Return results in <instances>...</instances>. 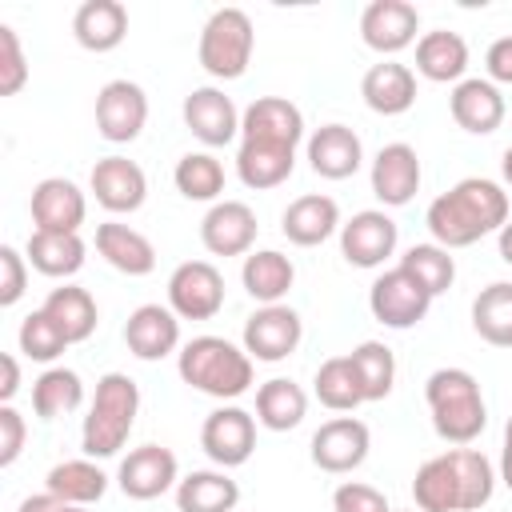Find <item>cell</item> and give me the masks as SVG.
Instances as JSON below:
<instances>
[{"instance_id":"obj_8","label":"cell","mask_w":512,"mask_h":512,"mask_svg":"<svg viewBox=\"0 0 512 512\" xmlns=\"http://www.w3.org/2000/svg\"><path fill=\"white\" fill-rule=\"evenodd\" d=\"M368 444H372V432H368L364 420L336 416V420H328V424L316 428V436H312V460L324 472H352L356 464H364Z\"/></svg>"},{"instance_id":"obj_10","label":"cell","mask_w":512,"mask_h":512,"mask_svg":"<svg viewBox=\"0 0 512 512\" xmlns=\"http://www.w3.org/2000/svg\"><path fill=\"white\" fill-rule=\"evenodd\" d=\"M116 480H120L124 496H132V500H156V496H164V492L176 484V456H172V448H164V444L132 448V452L120 460Z\"/></svg>"},{"instance_id":"obj_51","label":"cell","mask_w":512,"mask_h":512,"mask_svg":"<svg viewBox=\"0 0 512 512\" xmlns=\"http://www.w3.org/2000/svg\"><path fill=\"white\" fill-rule=\"evenodd\" d=\"M492 80H512V36H500L488 44V56H484Z\"/></svg>"},{"instance_id":"obj_2","label":"cell","mask_w":512,"mask_h":512,"mask_svg":"<svg viewBox=\"0 0 512 512\" xmlns=\"http://www.w3.org/2000/svg\"><path fill=\"white\" fill-rule=\"evenodd\" d=\"M136 408H140L136 380L124 372H104L96 380V396H92V408L84 416V452L88 456H112L128 440Z\"/></svg>"},{"instance_id":"obj_30","label":"cell","mask_w":512,"mask_h":512,"mask_svg":"<svg viewBox=\"0 0 512 512\" xmlns=\"http://www.w3.org/2000/svg\"><path fill=\"white\" fill-rule=\"evenodd\" d=\"M304 412H308V396H304V388L296 380L276 376V380L260 384V392H256V416H260L264 428L288 432V428H296L304 420Z\"/></svg>"},{"instance_id":"obj_33","label":"cell","mask_w":512,"mask_h":512,"mask_svg":"<svg viewBox=\"0 0 512 512\" xmlns=\"http://www.w3.org/2000/svg\"><path fill=\"white\" fill-rule=\"evenodd\" d=\"M292 164H296V152H292V148L240 140L236 168H240V180H244L248 188H276L280 180L292 176Z\"/></svg>"},{"instance_id":"obj_18","label":"cell","mask_w":512,"mask_h":512,"mask_svg":"<svg viewBox=\"0 0 512 512\" xmlns=\"http://www.w3.org/2000/svg\"><path fill=\"white\" fill-rule=\"evenodd\" d=\"M420 188V160L412 152V144L396 140V144H384L372 160V192L384 200V204H408Z\"/></svg>"},{"instance_id":"obj_11","label":"cell","mask_w":512,"mask_h":512,"mask_svg":"<svg viewBox=\"0 0 512 512\" xmlns=\"http://www.w3.org/2000/svg\"><path fill=\"white\" fill-rule=\"evenodd\" d=\"M396 248V220L376 212V208H364L356 212L344 228H340V252L348 264L356 268H376L384 264V256H392Z\"/></svg>"},{"instance_id":"obj_37","label":"cell","mask_w":512,"mask_h":512,"mask_svg":"<svg viewBox=\"0 0 512 512\" xmlns=\"http://www.w3.org/2000/svg\"><path fill=\"white\" fill-rule=\"evenodd\" d=\"M108 488V476L88 460H64L48 472V492L64 504H92Z\"/></svg>"},{"instance_id":"obj_48","label":"cell","mask_w":512,"mask_h":512,"mask_svg":"<svg viewBox=\"0 0 512 512\" xmlns=\"http://www.w3.org/2000/svg\"><path fill=\"white\" fill-rule=\"evenodd\" d=\"M332 508L336 512H392L384 492L372 488V484H360V480H348L332 492Z\"/></svg>"},{"instance_id":"obj_58","label":"cell","mask_w":512,"mask_h":512,"mask_svg":"<svg viewBox=\"0 0 512 512\" xmlns=\"http://www.w3.org/2000/svg\"><path fill=\"white\" fill-rule=\"evenodd\" d=\"M60 512H84L80 504H60Z\"/></svg>"},{"instance_id":"obj_23","label":"cell","mask_w":512,"mask_h":512,"mask_svg":"<svg viewBox=\"0 0 512 512\" xmlns=\"http://www.w3.org/2000/svg\"><path fill=\"white\" fill-rule=\"evenodd\" d=\"M96 252L112 264V268H120V272H128V276H148L152 268H156V248H152V240L144 236V232H136V228H128V224H100L96 228Z\"/></svg>"},{"instance_id":"obj_3","label":"cell","mask_w":512,"mask_h":512,"mask_svg":"<svg viewBox=\"0 0 512 512\" xmlns=\"http://www.w3.org/2000/svg\"><path fill=\"white\" fill-rule=\"evenodd\" d=\"M252 16L244 8H216L200 32V64L216 80H236L252 56Z\"/></svg>"},{"instance_id":"obj_35","label":"cell","mask_w":512,"mask_h":512,"mask_svg":"<svg viewBox=\"0 0 512 512\" xmlns=\"http://www.w3.org/2000/svg\"><path fill=\"white\" fill-rule=\"evenodd\" d=\"M28 256L32 268L44 276H72L84 264V240L76 232H32Z\"/></svg>"},{"instance_id":"obj_6","label":"cell","mask_w":512,"mask_h":512,"mask_svg":"<svg viewBox=\"0 0 512 512\" xmlns=\"http://www.w3.org/2000/svg\"><path fill=\"white\" fill-rule=\"evenodd\" d=\"M148 120V96L136 80H108L96 96V128L112 144H128L140 136Z\"/></svg>"},{"instance_id":"obj_54","label":"cell","mask_w":512,"mask_h":512,"mask_svg":"<svg viewBox=\"0 0 512 512\" xmlns=\"http://www.w3.org/2000/svg\"><path fill=\"white\" fill-rule=\"evenodd\" d=\"M500 256H504V260L512 264V220H508V224L500 228Z\"/></svg>"},{"instance_id":"obj_22","label":"cell","mask_w":512,"mask_h":512,"mask_svg":"<svg viewBox=\"0 0 512 512\" xmlns=\"http://www.w3.org/2000/svg\"><path fill=\"white\" fill-rule=\"evenodd\" d=\"M340 224V208L332 196L324 192H308V196H296L288 208H284V236L300 248H312V244H324Z\"/></svg>"},{"instance_id":"obj_1","label":"cell","mask_w":512,"mask_h":512,"mask_svg":"<svg viewBox=\"0 0 512 512\" xmlns=\"http://www.w3.org/2000/svg\"><path fill=\"white\" fill-rule=\"evenodd\" d=\"M176 368H180L184 384H192L208 396H220V400H232V396L248 392V384H252V356L240 352L236 344H228L224 336L188 340Z\"/></svg>"},{"instance_id":"obj_40","label":"cell","mask_w":512,"mask_h":512,"mask_svg":"<svg viewBox=\"0 0 512 512\" xmlns=\"http://www.w3.org/2000/svg\"><path fill=\"white\" fill-rule=\"evenodd\" d=\"M84 400V384L72 368H48L36 384H32V408L40 420H56L64 412H72Z\"/></svg>"},{"instance_id":"obj_9","label":"cell","mask_w":512,"mask_h":512,"mask_svg":"<svg viewBox=\"0 0 512 512\" xmlns=\"http://www.w3.org/2000/svg\"><path fill=\"white\" fill-rule=\"evenodd\" d=\"M240 132L244 140H256V144H276V148H292L300 144L304 136V116L292 100L284 96H260L244 108L240 116Z\"/></svg>"},{"instance_id":"obj_19","label":"cell","mask_w":512,"mask_h":512,"mask_svg":"<svg viewBox=\"0 0 512 512\" xmlns=\"http://www.w3.org/2000/svg\"><path fill=\"white\" fill-rule=\"evenodd\" d=\"M176 340H180V320H176V312H168L160 304H140L124 324V344L140 360L168 356L176 348Z\"/></svg>"},{"instance_id":"obj_49","label":"cell","mask_w":512,"mask_h":512,"mask_svg":"<svg viewBox=\"0 0 512 512\" xmlns=\"http://www.w3.org/2000/svg\"><path fill=\"white\" fill-rule=\"evenodd\" d=\"M28 272H24V256L12 244H0V304H16L24 296Z\"/></svg>"},{"instance_id":"obj_29","label":"cell","mask_w":512,"mask_h":512,"mask_svg":"<svg viewBox=\"0 0 512 512\" xmlns=\"http://www.w3.org/2000/svg\"><path fill=\"white\" fill-rule=\"evenodd\" d=\"M240 280H244V288H248V296H252V300L276 304V300H280V296L292 288V280H296V268H292V260H288L284 252H272V248H264V252H252V256H244Z\"/></svg>"},{"instance_id":"obj_27","label":"cell","mask_w":512,"mask_h":512,"mask_svg":"<svg viewBox=\"0 0 512 512\" xmlns=\"http://www.w3.org/2000/svg\"><path fill=\"white\" fill-rule=\"evenodd\" d=\"M416 68L428 80H456L468 68V44H464V36L452 32V28L424 32L420 44H416Z\"/></svg>"},{"instance_id":"obj_55","label":"cell","mask_w":512,"mask_h":512,"mask_svg":"<svg viewBox=\"0 0 512 512\" xmlns=\"http://www.w3.org/2000/svg\"><path fill=\"white\" fill-rule=\"evenodd\" d=\"M500 476L512 488V444H504V452H500Z\"/></svg>"},{"instance_id":"obj_24","label":"cell","mask_w":512,"mask_h":512,"mask_svg":"<svg viewBox=\"0 0 512 512\" xmlns=\"http://www.w3.org/2000/svg\"><path fill=\"white\" fill-rule=\"evenodd\" d=\"M72 32L84 48L92 52H108L124 40L128 32V8L120 0H84L72 16Z\"/></svg>"},{"instance_id":"obj_46","label":"cell","mask_w":512,"mask_h":512,"mask_svg":"<svg viewBox=\"0 0 512 512\" xmlns=\"http://www.w3.org/2000/svg\"><path fill=\"white\" fill-rule=\"evenodd\" d=\"M28 80V60L12 24H0V96H16Z\"/></svg>"},{"instance_id":"obj_21","label":"cell","mask_w":512,"mask_h":512,"mask_svg":"<svg viewBox=\"0 0 512 512\" xmlns=\"http://www.w3.org/2000/svg\"><path fill=\"white\" fill-rule=\"evenodd\" d=\"M308 160H312L316 176H324V180H348L360 168L364 148H360V136L348 124H324L308 140Z\"/></svg>"},{"instance_id":"obj_26","label":"cell","mask_w":512,"mask_h":512,"mask_svg":"<svg viewBox=\"0 0 512 512\" xmlns=\"http://www.w3.org/2000/svg\"><path fill=\"white\" fill-rule=\"evenodd\" d=\"M240 500V488L224 472H188L176 484V508L180 512H232Z\"/></svg>"},{"instance_id":"obj_44","label":"cell","mask_w":512,"mask_h":512,"mask_svg":"<svg viewBox=\"0 0 512 512\" xmlns=\"http://www.w3.org/2000/svg\"><path fill=\"white\" fill-rule=\"evenodd\" d=\"M176 188L188 200H216L224 192V168L208 152H188L176 164Z\"/></svg>"},{"instance_id":"obj_14","label":"cell","mask_w":512,"mask_h":512,"mask_svg":"<svg viewBox=\"0 0 512 512\" xmlns=\"http://www.w3.org/2000/svg\"><path fill=\"white\" fill-rule=\"evenodd\" d=\"M200 240L212 256H240L256 240V212L244 200H220L200 224Z\"/></svg>"},{"instance_id":"obj_43","label":"cell","mask_w":512,"mask_h":512,"mask_svg":"<svg viewBox=\"0 0 512 512\" xmlns=\"http://www.w3.org/2000/svg\"><path fill=\"white\" fill-rule=\"evenodd\" d=\"M400 268H408L432 296H440V292L452 288V280H456V260H452L448 248H440V244H412V248L400 256Z\"/></svg>"},{"instance_id":"obj_13","label":"cell","mask_w":512,"mask_h":512,"mask_svg":"<svg viewBox=\"0 0 512 512\" xmlns=\"http://www.w3.org/2000/svg\"><path fill=\"white\" fill-rule=\"evenodd\" d=\"M416 28H420V12L408 0H372L360 12V36L376 52H400L404 44L416 40Z\"/></svg>"},{"instance_id":"obj_12","label":"cell","mask_w":512,"mask_h":512,"mask_svg":"<svg viewBox=\"0 0 512 512\" xmlns=\"http://www.w3.org/2000/svg\"><path fill=\"white\" fill-rule=\"evenodd\" d=\"M200 444L216 464L236 468L256 448V424L244 408H216V412H208V420L200 428Z\"/></svg>"},{"instance_id":"obj_31","label":"cell","mask_w":512,"mask_h":512,"mask_svg":"<svg viewBox=\"0 0 512 512\" xmlns=\"http://www.w3.org/2000/svg\"><path fill=\"white\" fill-rule=\"evenodd\" d=\"M412 496H416V508L420 512H460V484H456V472H452L448 452L444 456H432V460H424L416 468Z\"/></svg>"},{"instance_id":"obj_36","label":"cell","mask_w":512,"mask_h":512,"mask_svg":"<svg viewBox=\"0 0 512 512\" xmlns=\"http://www.w3.org/2000/svg\"><path fill=\"white\" fill-rule=\"evenodd\" d=\"M488 424V412H484V396L472 392V396H456V400H444V404H432V428L452 440V444H468L484 432Z\"/></svg>"},{"instance_id":"obj_52","label":"cell","mask_w":512,"mask_h":512,"mask_svg":"<svg viewBox=\"0 0 512 512\" xmlns=\"http://www.w3.org/2000/svg\"><path fill=\"white\" fill-rule=\"evenodd\" d=\"M16 388H20V364H16V356L0 352V400L8 404L16 396Z\"/></svg>"},{"instance_id":"obj_41","label":"cell","mask_w":512,"mask_h":512,"mask_svg":"<svg viewBox=\"0 0 512 512\" xmlns=\"http://www.w3.org/2000/svg\"><path fill=\"white\" fill-rule=\"evenodd\" d=\"M448 460H452V472H456V484H460V512H472V508L488 504L492 484H496L488 456L476 452V448H452Z\"/></svg>"},{"instance_id":"obj_5","label":"cell","mask_w":512,"mask_h":512,"mask_svg":"<svg viewBox=\"0 0 512 512\" xmlns=\"http://www.w3.org/2000/svg\"><path fill=\"white\" fill-rule=\"evenodd\" d=\"M172 312L184 320H208L224 304V276L208 260H184L168 280Z\"/></svg>"},{"instance_id":"obj_45","label":"cell","mask_w":512,"mask_h":512,"mask_svg":"<svg viewBox=\"0 0 512 512\" xmlns=\"http://www.w3.org/2000/svg\"><path fill=\"white\" fill-rule=\"evenodd\" d=\"M64 348H68V336L56 328V320L44 308L24 316V324H20V352L28 360H56Z\"/></svg>"},{"instance_id":"obj_38","label":"cell","mask_w":512,"mask_h":512,"mask_svg":"<svg viewBox=\"0 0 512 512\" xmlns=\"http://www.w3.org/2000/svg\"><path fill=\"white\" fill-rule=\"evenodd\" d=\"M356 376H360V388H364V400H384L392 392V380H396V356L388 344L380 340H364L348 352Z\"/></svg>"},{"instance_id":"obj_34","label":"cell","mask_w":512,"mask_h":512,"mask_svg":"<svg viewBox=\"0 0 512 512\" xmlns=\"http://www.w3.org/2000/svg\"><path fill=\"white\" fill-rule=\"evenodd\" d=\"M44 312L56 320V328L68 336V344L88 340L96 332V300L88 296V288H76V284L52 288L44 300Z\"/></svg>"},{"instance_id":"obj_42","label":"cell","mask_w":512,"mask_h":512,"mask_svg":"<svg viewBox=\"0 0 512 512\" xmlns=\"http://www.w3.org/2000/svg\"><path fill=\"white\" fill-rule=\"evenodd\" d=\"M452 192L472 208V216L484 224V232H492V228H504V224H508V192H504L496 180L468 176V180H460Z\"/></svg>"},{"instance_id":"obj_17","label":"cell","mask_w":512,"mask_h":512,"mask_svg":"<svg viewBox=\"0 0 512 512\" xmlns=\"http://www.w3.org/2000/svg\"><path fill=\"white\" fill-rule=\"evenodd\" d=\"M184 124L192 136H200L204 144H228L240 128V116H236V104L232 96H224L220 88H196L184 96Z\"/></svg>"},{"instance_id":"obj_25","label":"cell","mask_w":512,"mask_h":512,"mask_svg":"<svg viewBox=\"0 0 512 512\" xmlns=\"http://www.w3.org/2000/svg\"><path fill=\"white\" fill-rule=\"evenodd\" d=\"M452 120L476 136L496 132L504 120V96L488 80H460L452 92Z\"/></svg>"},{"instance_id":"obj_7","label":"cell","mask_w":512,"mask_h":512,"mask_svg":"<svg viewBox=\"0 0 512 512\" xmlns=\"http://www.w3.org/2000/svg\"><path fill=\"white\" fill-rule=\"evenodd\" d=\"M300 316L288 304H264L244 324V352L256 360H284L300 344Z\"/></svg>"},{"instance_id":"obj_4","label":"cell","mask_w":512,"mask_h":512,"mask_svg":"<svg viewBox=\"0 0 512 512\" xmlns=\"http://www.w3.org/2000/svg\"><path fill=\"white\" fill-rule=\"evenodd\" d=\"M368 308H372V316H376L380 324H388V328H412V324H420V320L428 316L432 292H428L408 268L396 264L392 272L376 276V284H372V292H368Z\"/></svg>"},{"instance_id":"obj_32","label":"cell","mask_w":512,"mask_h":512,"mask_svg":"<svg viewBox=\"0 0 512 512\" xmlns=\"http://www.w3.org/2000/svg\"><path fill=\"white\" fill-rule=\"evenodd\" d=\"M472 328L496 348H512V284L496 280L472 300Z\"/></svg>"},{"instance_id":"obj_28","label":"cell","mask_w":512,"mask_h":512,"mask_svg":"<svg viewBox=\"0 0 512 512\" xmlns=\"http://www.w3.org/2000/svg\"><path fill=\"white\" fill-rule=\"evenodd\" d=\"M428 228L440 240V248H464L484 236V224L472 216V208L456 192H444L428 204Z\"/></svg>"},{"instance_id":"obj_47","label":"cell","mask_w":512,"mask_h":512,"mask_svg":"<svg viewBox=\"0 0 512 512\" xmlns=\"http://www.w3.org/2000/svg\"><path fill=\"white\" fill-rule=\"evenodd\" d=\"M472 392H480V384H476V376L464 372V368H436V372L428 376V384H424L428 408H432V404H444V400H456V396H472Z\"/></svg>"},{"instance_id":"obj_57","label":"cell","mask_w":512,"mask_h":512,"mask_svg":"<svg viewBox=\"0 0 512 512\" xmlns=\"http://www.w3.org/2000/svg\"><path fill=\"white\" fill-rule=\"evenodd\" d=\"M504 444H512V416H508V424H504Z\"/></svg>"},{"instance_id":"obj_15","label":"cell","mask_w":512,"mask_h":512,"mask_svg":"<svg viewBox=\"0 0 512 512\" xmlns=\"http://www.w3.org/2000/svg\"><path fill=\"white\" fill-rule=\"evenodd\" d=\"M92 192L108 212H136L144 204L148 180L144 168L128 156H104L92 168Z\"/></svg>"},{"instance_id":"obj_50","label":"cell","mask_w":512,"mask_h":512,"mask_svg":"<svg viewBox=\"0 0 512 512\" xmlns=\"http://www.w3.org/2000/svg\"><path fill=\"white\" fill-rule=\"evenodd\" d=\"M24 448V416L16 408H0V464H12Z\"/></svg>"},{"instance_id":"obj_39","label":"cell","mask_w":512,"mask_h":512,"mask_svg":"<svg viewBox=\"0 0 512 512\" xmlns=\"http://www.w3.org/2000/svg\"><path fill=\"white\" fill-rule=\"evenodd\" d=\"M316 400L324 408H332V412H352L364 400L360 376H356L348 356H332V360L320 364V372H316Z\"/></svg>"},{"instance_id":"obj_53","label":"cell","mask_w":512,"mask_h":512,"mask_svg":"<svg viewBox=\"0 0 512 512\" xmlns=\"http://www.w3.org/2000/svg\"><path fill=\"white\" fill-rule=\"evenodd\" d=\"M60 504H64V500H56L52 492H40V496H28V500L20 504V512H60Z\"/></svg>"},{"instance_id":"obj_16","label":"cell","mask_w":512,"mask_h":512,"mask_svg":"<svg viewBox=\"0 0 512 512\" xmlns=\"http://www.w3.org/2000/svg\"><path fill=\"white\" fill-rule=\"evenodd\" d=\"M32 220L36 232H76L84 224V192L64 176L40 180L32 188Z\"/></svg>"},{"instance_id":"obj_20","label":"cell","mask_w":512,"mask_h":512,"mask_svg":"<svg viewBox=\"0 0 512 512\" xmlns=\"http://www.w3.org/2000/svg\"><path fill=\"white\" fill-rule=\"evenodd\" d=\"M360 96L372 112H384V116H400L412 108L416 100V76L408 64H396V60H380L364 72L360 80Z\"/></svg>"},{"instance_id":"obj_56","label":"cell","mask_w":512,"mask_h":512,"mask_svg":"<svg viewBox=\"0 0 512 512\" xmlns=\"http://www.w3.org/2000/svg\"><path fill=\"white\" fill-rule=\"evenodd\" d=\"M500 172H504V180L512 184V144L504 148V160H500Z\"/></svg>"}]
</instances>
